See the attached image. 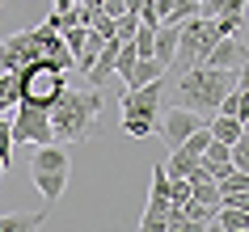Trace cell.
<instances>
[{
	"label": "cell",
	"mask_w": 249,
	"mask_h": 232,
	"mask_svg": "<svg viewBox=\"0 0 249 232\" xmlns=\"http://www.w3.org/2000/svg\"><path fill=\"white\" fill-rule=\"evenodd\" d=\"M198 4H203V0H198Z\"/></svg>",
	"instance_id": "39"
},
{
	"label": "cell",
	"mask_w": 249,
	"mask_h": 232,
	"mask_svg": "<svg viewBox=\"0 0 249 232\" xmlns=\"http://www.w3.org/2000/svg\"><path fill=\"white\" fill-rule=\"evenodd\" d=\"M9 106H17V76L13 72L0 76V110H9Z\"/></svg>",
	"instance_id": "26"
},
{
	"label": "cell",
	"mask_w": 249,
	"mask_h": 232,
	"mask_svg": "<svg viewBox=\"0 0 249 232\" xmlns=\"http://www.w3.org/2000/svg\"><path fill=\"white\" fill-rule=\"evenodd\" d=\"M245 232H249V228H245Z\"/></svg>",
	"instance_id": "41"
},
{
	"label": "cell",
	"mask_w": 249,
	"mask_h": 232,
	"mask_svg": "<svg viewBox=\"0 0 249 232\" xmlns=\"http://www.w3.org/2000/svg\"><path fill=\"white\" fill-rule=\"evenodd\" d=\"M198 165H203V169L211 173V178L220 181L224 173L232 169V148H228V143H215V140H211L207 148H203V156H198Z\"/></svg>",
	"instance_id": "13"
},
{
	"label": "cell",
	"mask_w": 249,
	"mask_h": 232,
	"mask_svg": "<svg viewBox=\"0 0 249 232\" xmlns=\"http://www.w3.org/2000/svg\"><path fill=\"white\" fill-rule=\"evenodd\" d=\"M68 169H72V161H68V152L59 148V143L34 148L30 178H34V186H38L42 203H59V194H64V186H68Z\"/></svg>",
	"instance_id": "5"
},
{
	"label": "cell",
	"mask_w": 249,
	"mask_h": 232,
	"mask_svg": "<svg viewBox=\"0 0 249 232\" xmlns=\"http://www.w3.org/2000/svg\"><path fill=\"white\" fill-rule=\"evenodd\" d=\"M0 114H4V110H0Z\"/></svg>",
	"instance_id": "40"
},
{
	"label": "cell",
	"mask_w": 249,
	"mask_h": 232,
	"mask_svg": "<svg viewBox=\"0 0 249 232\" xmlns=\"http://www.w3.org/2000/svg\"><path fill=\"white\" fill-rule=\"evenodd\" d=\"M9 127H13V143H55L51 140V114L47 110H34V106H17L13 118H9Z\"/></svg>",
	"instance_id": "8"
},
{
	"label": "cell",
	"mask_w": 249,
	"mask_h": 232,
	"mask_svg": "<svg viewBox=\"0 0 249 232\" xmlns=\"http://www.w3.org/2000/svg\"><path fill=\"white\" fill-rule=\"evenodd\" d=\"M160 97H165V76L144 85V89H127L123 93V118L144 123V127H157L160 123Z\"/></svg>",
	"instance_id": "7"
},
{
	"label": "cell",
	"mask_w": 249,
	"mask_h": 232,
	"mask_svg": "<svg viewBox=\"0 0 249 232\" xmlns=\"http://www.w3.org/2000/svg\"><path fill=\"white\" fill-rule=\"evenodd\" d=\"M114 59H118V38H110V42H106V47H102V55L93 59V68H89V72H85V76H89V85H93V89H102L106 80L114 76Z\"/></svg>",
	"instance_id": "14"
},
{
	"label": "cell",
	"mask_w": 249,
	"mask_h": 232,
	"mask_svg": "<svg viewBox=\"0 0 249 232\" xmlns=\"http://www.w3.org/2000/svg\"><path fill=\"white\" fill-rule=\"evenodd\" d=\"M186 181H190V198H195V203L224 207V203H220V186H215V178H211V173H207L203 165H198V169H195V173H190Z\"/></svg>",
	"instance_id": "11"
},
{
	"label": "cell",
	"mask_w": 249,
	"mask_h": 232,
	"mask_svg": "<svg viewBox=\"0 0 249 232\" xmlns=\"http://www.w3.org/2000/svg\"><path fill=\"white\" fill-rule=\"evenodd\" d=\"M215 219H220L228 232H245L249 228V215H245V211H236V207H220V215H215Z\"/></svg>",
	"instance_id": "24"
},
{
	"label": "cell",
	"mask_w": 249,
	"mask_h": 232,
	"mask_svg": "<svg viewBox=\"0 0 249 232\" xmlns=\"http://www.w3.org/2000/svg\"><path fill=\"white\" fill-rule=\"evenodd\" d=\"M173 55H178V26H157V34H152V59L169 72Z\"/></svg>",
	"instance_id": "12"
},
{
	"label": "cell",
	"mask_w": 249,
	"mask_h": 232,
	"mask_svg": "<svg viewBox=\"0 0 249 232\" xmlns=\"http://www.w3.org/2000/svg\"><path fill=\"white\" fill-rule=\"evenodd\" d=\"M236 89H241V93H249V64H241V68H236Z\"/></svg>",
	"instance_id": "34"
},
{
	"label": "cell",
	"mask_w": 249,
	"mask_h": 232,
	"mask_svg": "<svg viewBox=\"0 0 249 232\" xmlns=\"http://www.w3.org/2000/svg\"><path fill=\"white\" fill-rule=\"evenodd\" d=\"M207 131H211V140H215V143H228V148L245 135V131H241V118H228V114H211L207 118Z\"/></svg>",
	"instance_id": "16"
},
{
	"label": "cell",
	"mask_w": 249,
	"mask_h": 232,
	"mask_svg": "<svg viewBox=\"0 0 249 232\" xmlns=\"http://www.w3.org/2000/svg\"><path fill=\"white\" fill-rule=\"evenodd\" d=\"M203 64H207V68H228V72H236L241 64H249V47L236 38V34H232V38H220L207 55H203Z\"/></svg>",
	"instance_id": "10"
},
{
	"label": "cell",
	"mask_w": 249,
	"mask_h": 232,
	"mask_svg": "<svg viewBox=\"0 0 249 232\" xmlns=\"http://www.w3.org/2000/svg\"><path fill=\"white\" fill-rule=\"evenodd\" d=\"M102 89H64L59 93V102L47 110L51 114V140L55 143H80L89 140L93 123H97V114H102Z\"/></svg>",
	"instance_id": "2"
},
{
	"label": "cell",
	"mask_w": 249,
	"mask_h": 232,
	"mask_svg": "<svg viewBox=\"0 0 249 232\" xmlns=\"http://www.w3.org/2000/svg\"><path fill=\"white\" fill-rule=\"evenodd\" d=\"M207 143H211V131H207V127H198L195 135H190V140L182 143V152H190V156H203V148H207ZM169 152H173V148H169Z\"/></svg>",
	"instance_id": "28"
},
{
	"label": "cell",
	"mask_w": 249,
	"mask_h": 232,
	"mask_svg": "<svg viewBox=\"0 0 249 232\" xmlns=\"http://www.w3.org/2000/svg\"><path fill=\"white\" fill-rule=\"evenodd\" d=\"M198 127H207V118L195 114V110H182V106H173L169 114L160 118V135H165V143H169V148H182V143L190 140Z\"/></svg>",
	"instance_id": "9"
},
{
	"label": "cell",
	"mask_w": 249,
	"mask_h": 232,
	"mask_svg": "<svg viewBox=\"0 0 249 232\" xmlns=\"http://www.w3.org/2000/svg\"><path fill=\"white\" fill-rule=\"evenodd\" d=\"M186 203H190V181L169 178V207H186Z\"/></svg>",
	"instance_id": "25"
},
{
	"label": "cell",
	"mask_w": 249,
	"mask_h": 232,
	"mask_svg": "<svg viewBox=\"0 0 249 232\" xmlns=\"http://www.w3.org/2000/svg\"><path fill=\"white\" fill-rule=\"evenodd\" d=\"M89 30H97L102 38H114V17H106L102 9H97V13H89Z\"/></svg>",
	"instance_id": "29"
},
{
	"label": "cell",
	"mask_w": 249,
	"mask_h": 232,
	"mask_svg": "<svg viewBox=\"0 0 249 232\" xmlns=\"http://www.w3.org/2000/svg\"><path fill=\"white\" fill-rule=\"evenodd\" d=\"M135 64H140V51H135V42H118V59H114V72H118L123 80H127Z\"/></svg>",
	"instance_id": "22"
},
{
	"label": "cell",
	"mask_w": 249,
	"mask_h": 232,
	"mask_svg": "<svg viewBox=\"0 0 249 232\" xmlns=\"http://www.w3.org/2000/svg\"><path fill=\"white\" fill-rule=\"evenodd\" d=\"M26 64H55L59 72H72L76 59L64 47V34L42 21V26L17 30V34H9V38L0 42V68L4 72H21Z\"/></svg>",
	"instance_id": "1"
},
{
	"label": "cell",
	"mask_w": 249,
	"mask_h": 232,
	"mask_svg": "<svg viewBox=\"0 0 249 232\" xmlns=\"http://www.w3.org/2000/svg\"><path fill=\"white\" fill-rule=\"evenodd\" d=\"M123 131H127L131 140H148V135H152V127H144V123H131V118H123Z\"/></svg>",
	"instance_id": "32"
},
{
	"label": "cell",
	"mask_w": 249,
	"mask_h": 232,
	"mask_svg": "<svg viewBox=\"0 0 249 232\" xmlns=\"http://www.w3.org/2000/svg\"><path fill=\"white\" fill-rule=\"evenodd\" d=\"M190 17H198V0H173L165 26H182V21H190Z\"/></svg>",
	"instance_id": "23"
},
{
	"label": "cell",
	"mask_w": 249,
	"mask_h": 232,
	"mask_svg": "<svg viewBox=\"0 0 249 232\" xmlns=\"http://www.w3.org/2000/svg\"><path fill=\"white\" fill-rule=\"evenodd\" d=\"M64 34V47L72 51V59L80 55V47H85V34H89V26H72V30H59Z\"/></svg>",
	"instance_id": "27"
},
{
	"label": "cell",
	"mask_w": 249,
	"mask_h": 232,
	"mask_svg": "<svg viewBox=\"0 0 249 232\" xmlns=\"http://www.w3.org/2000/svg\"><path fill=\"white\" fill-rule=\"evenodd\" d=\"M195 169H198V156L182 152V148H173V152H169V161H165V173H169V178H190Z\"/></svg>",
	"instance_id": "18"
},
{
	"label": "cell",
	"mask_w": 249,
	"mask_h": 232,
	"mask_svg": "<svg viewBox=\"0 0 249 232\" xmlns=\"http://www.w3.org/2000/svg\"><path fill=\"white\" fill-rule=\"evenodd\" d=\"M106 42H110V38H102L97 30H89V34H85V47H80V55H76V68H80V72H89V68H93V59L102 55Z\"/></svg>",
	"instance_id": "20"
},
{
	"label": "cell",
	"mask_w": 249,
	"mask_h": 232,
	"mask_svg": "<svg viewBox=\"0 0 249 232\" xmlns=\"http://www.w3.org/2000/svg\"><path fill=\"white\" fill-rule=\"evenodd\" d=\"M13 127H9V118L0 114V156H4V161H13Z\"/></svg>",
	"instance_id": "30"
},
{
	"label": "cell",
	"mask_w": 249,
	"mask_h": 232,
	"mask_svg": "<svg viewBox=\"0 0 249 232\" xmlns=\"http://www.w3.org/2000/svg\"><path fill=\"white\" fill-rule=\"evenodd\" d=\"M241 131H245V135H249V118H241Z\"/></svg>",
	"instance_id": "35"
},
{
	"label": "cell",
	"mask_w": 249,
	"mask_h": 232,
	"mask_svg": "<svg viewBox=\"0 0 249 232\" xmlns=\"http://www.w3.org/2000/svg\"><path fill=\"white\" fill-rule=\"evenodd\" d=\"M215 186H220V198H228V194H249V173L245 169H228Z\"/></svg>",
	"instance_id": "21"
},
{
	"label": "cell",
	"mask_w": 249,
	"mask_h": 232,
	"mask_svg": "<svg viewBox=\"0 0 249 232\" xmlns=\"http://www.w3.org/2000/svg\"><path fill=\"white\" fill-rule=\"evenodd\" d=\"M224 34L215 30V21H207V17H190V21H182L178 26V55H173V68H198L203 64V55L220 42Z\"/></svg>",
	"instance_id": "6"
},
{
	"label": "cell",
	"mask_w": 249,
	"mask_h": 232,
	"mask_svg": "<svg viewBox=\"0 0 249 232\" xmlns=\"http://www.w3.org/2000/svg\"><path fill=\"white\" fill-rule=\"evenodd\" d=\"M47 224V207L42 211H13V215H0V232H38Z\"/></svg>",
	"instance_id": "15"
},
{
	"label": "cell",
	"mask_w": 249,
	"mask_h": 232,
	"mask_svg": "<svg viewBox=\"0 0 249 232\" xmlns=\"http://www.w3.org/2000/svg\"><path fill=\"white\" fill-rule=\"evenodd\" d=\"M232 169H245L249 173V135H241V140L232 143Z\"/></svg>",
	"instance_id": "31"
},
{
	"label": "cell",
	"mask_w": 249,
	"mask_h": 232,
	"mask_svg": "<svg viewBox=\"0 0 249 232\" xmlns=\"http://www.w3.org/2000/svg\"><path fill=\"white\" fill-rule=\"evenodd\" d=\"M245 17H249V0H245Z\"/></svg>",
	"instance_id": "38"
},
{
	"label": "cell",
	"mask_w": 249,
	"mask_h": 232,
	"mask_svg": "<svg viewBox=\"0 0 249 232\" xmlns=\"http://www.w3.org/2000/svg\"><path fill=\"white\" fill-rule=\"evenodd\" d=\"M102 13H106V17H114V21H118V17L127 13V0H106V4H102Z\"/></svg>",
	"instance_id": "33"
},
{
	"label": "cell",
	"mask_w": 249,
	"mask_h": 232,
	"mask_svg": "<svg viewBox=\"0 0 249 232\" xmlns=\"http://www.w3.org/2000/svg\"><path fill=\"white\" fill-rule=\"evenodd\" d=\"M165 76V68L157 64V59H140V64L131 68V76H127V89H144V85H152V80Z\"/></svg>",
	"instance_id": "17"
},
{
	"label": "cell",
	"mask_w": 249,
	"mask_h": 232,
	"mask_svg": "<svg viewBox=\"0 0 249 232\" xmlns=\"http://www.w3.org/2000/svg\"><path fill=\"white\" fill-rule=\"evenodd\" d=\"M4 169H9V161H4V156H0V173H4Z\"/></svg>",
	"instance_id": "37"
},
{
	"label": "cell",
	"mask_w": 249,
	"mask_h": 232,
	"mask_svg": "<svg viewBox=\"0 0 249 232\" xmlns=\"http://www.w3.org/2000/svg\"><path fill=\"white\" fill-rule=\"evenodd\" d=\"M17 76V106H34V110H51L59 102V93L68 89V72L55 64H26Z\"/></svg>",
	"instance_id": "4"
},
{
	"label": "cell",
	"mask_w": 249,
	"mask_h": 232,
	"mask_svg": "<svg viewBox=\"0 0 249 232\" xmlns=\"http://www.w3.org/2000/svg\"><path fill=\"white\" fill-rule=\"evenodd\" d=\"M228 13H245V0H203L198 4V17H207V21L228 17Z\"/></svg>",
	"instance_id": "19"
},
{
	"label": "cell",
	"mask_w": 249,
	"mask_h": 232,
	"mask_svg": "<svg viewBox=\"0 0 249 232\" xmlns=\"http://www.w3.org/2000/svg\"><path fill=\"white\" fill-rule=\"evenodd\" d=\"M140 232H169V228H140Z\"/></svg>",
	"instance_id": "36"
},
{
	"label": "cell",
	"mask_w": 249,
	"mask_h": 232,
	"mask_svg": "<svg viewBox=\"0 0 249 232\" xmlns=\"http://www.w3.org/2000/svg\"><path fill=\"white\" fill-rule=\"evenodd\" d=\"M178 97H182V110H195V114L211 118L215 110H220V102L228 97V93L236 89V72H228V68H207V64H198V68H186L182 76H178Z\"/></svg>",
	"instance_id": "3"
}]
</instances>
